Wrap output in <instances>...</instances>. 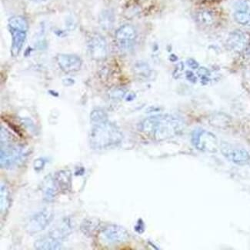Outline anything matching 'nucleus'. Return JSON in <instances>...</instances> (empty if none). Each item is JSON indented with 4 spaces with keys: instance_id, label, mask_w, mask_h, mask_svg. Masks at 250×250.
<instances>
[{
    "instance_id": "obj_19",
    "label": "nucleus",
    "mask_w": 250,
    "mask_h": 250,
    "mask_svg": "<svg viewBox=\"0 0 250 250\" xmlns=\"http://www.w3.org/2000/svg\"><path fill=\"white\" fill-rule=\"evenodd\" d=\"M234 20L239 25L250 28V9H236L233 15Z\"/></svg>"
},
{
    "instance_id": "obj_16",
    "label": "nucleus",
    "mask_w": 250,
    "mask_h": 250,
    "mask_svg": "<svg viewBox=\"0 0 250 250\" xmlns=\"http://www.w3.org/2000/svg\"><path fill=\"white\" fill-rule=\"evenodd\" d=\"M80 229L85 236L90 237L96 236V234L100 229V222H98V219L95 218H88L83 221Z\"/></svg>"
},
{
    "instance_id": "obj_5",
    "label": "nucleus",
    "mask_w": 250,
    "mask_h": 250,
    "mask_svg": "<svg viewBox=\"0 0 250 250\" xmlns=\"http://www.w3.org/2000/svg\"><path fill=\"white\" fill-rule=\"evenodd\" d=\"M192 145L198 150L203 152H215L217 149L218 141L215 135L205 129H195L191 135Z\"/></svg>"
},
{
    "instance_id": "obj_14",
    "label": "nucleus",
    "mask_w": 250,
    "mask_h": 250,
    "mask_svg": "<svg viewBox=\"0 0 250 250\" xmlns=\"http://www.w3.org/2000/svg\"><path fill=\"white\" fill-rule=\"evenodd\" d=\"M55 183L60 192H69L72 188V172L69 169H62L55 173Z\"/></svg>"
},
{
    "instance_id": "obj_6",
    "label": "nucleus",
    "mask_w": 250,
    "mask_h": 250,
    "mask_svg": "<svg viewBox=\"0 0 250 250\" xmlns=\"http://www.w3.org/2000/svg\"><path fill=\"white\" fill-rule=\"evenodd\" d=\"M53 218L54 215L53 212L47 209L36 212L29 218L25 226V230L29 234L37 233L43 231L53 221Z\"/></svg>"
},
{
    "instance_id": "obj_23",
    "label": "nucleus",
    "mask_w": 250,
    "mask_h": 250,
    "mask_svg": "<svg viewBox=\"0 0 250 250\" xmlns=\"http://www.w3.org/2000/svg\"><path fill=\"white\" fill-rule=\"evenodd\" d=\"M135 230L138 232V233L142 234L144 233L145 231V224H144V221L142 219H139L137 224L135 227Z\"/></svg>"
},
{
    "instance_id": "obj_20",
    "label": "nucleus",
    "mask_w": 250,
    "mask_h": 250,
    "mask_svg": "<svg viewBox=\"0 0 250 250\" xmlns=\"http://www.w3.org/2000/svg\"><path fill=\"white\" fill-rule=\"evenodd\" d=\"M196 18V21L199 23L205 25V26H209L215 22V17H214L213 13L207 9H203L201 11L198 12Z\"/></svg>"
},
{
    "instance_id": "obj_13",
    "label": "nucleus",
    "mask_w": 250,
    "mask_h": 250,
    "mask_svg": "<svg viewBox=\"0 0 250 250\" xmlns=\"http://www.w3.org/2000/svg\"><path fill=\"white\" fill-rule=\"evenodd\" d=\"M250 43V37L247 33L240 30L232 32L229 35L227 40L229 49L236 52L241 53L248 47Z\"/></svg>"
},
{
    "instance_id": "obj_21",
    "label": "nucleus",
    "mask_w": 250,
    "mask_h": 250,
    "mask_svg": "<svg viewBox=\"0 0 250 250\" xmlns=\"http://www.w3.org/2000/svg\"><path fill=\"white\" fill-rule=\"evenodd\" d=\"M90 120L92 124H98L108 120V116L105 111L101 109H96L91 113Z\"/></svg>"
},
{
    "instance_id": "obj_1",
    "label": "nucleus",
    "mask_w": 250,
    "mask_h": 250,
    "mask_svg": "<svg viewBox=\"0 0 250 250\" xmlns=\"http://www.w3.org/2000/svg\"><path fill=\"white\" fill-rule=\"evenodd\" d=\"M185 125L181 119L170 114L149 116L140 123L139 130L156 141H163L181 134Z\"/></svg>"
},
{
    "instance_id": "obj_10",
    "label": "nucleus",
    "mask_w": 250,
    "mask_h": 250,
    "mask_svg": "<svg viewBox=\"0 0 250 250\" xmlns=\"http://www.w3.org/2000/svg\"><path fill=\"white\" fill-rule=\"evenodd\" d=\"M88 49L90 57L94 60H103L108 55L106 40L100 34L91 36L88 41Z\"/></svg>"
},
{
    "instance_id": "obj_8",
    "label": "nucleus",
    "mask_w": 250,
    "mask_h": 250,
    "mask_svg": "<svg viewBox=\"0 0 250 250\" xmlns=\"http://www.w3.org/2000/svg\"><path fill=\"white\" fill-rule=\"evenodd\" d=\"M222 153L227 160L236 165L245 166L250 163V155L246 149L223 143L220 146Z\"/></svg>"
},
{
    "instance_id": "obj_2",
    "label": "nucleus",
    "mask_w": 250,
    "mask_h": 250,
    "mask_svg": "<svg viewBox=\"0 0 250 250\" xmlns=\"http://www.w3.org/2000/svg\"><path fill=\"white\" fill-rule=\"evenodd\" d=\"M123 138L120 128L107 120L93 124L89 135V145L92 149L96 150L109 149L118 146Z\"/></svg>"
},
{
    "instance_id": "obj_9",
    "label": "nucleus",
    "mask_w": 250,
    "mask_h": 250,
    "mask_svg": "<svg viewBox=\"0 0 250 250\" xmlns=\"http://www.w3.org/2000/svg\"><path fill=\"white\" fill-rule=\"evenodd\" d=\"M103 239L110 244L122 243L129 239V232L124 227L116 224H107L101 228Z\"/></svg>"
},
{
    "instance_id": "obj_12",
    "label": "nucleus",
    "mask_w": 250,
    "mask_h": 250,
    "mask_svg": "<svg viewBox=\"0 0 250 250\" xmlns=\"http://www.w3.org/2000/svg\"><path fill=\"white\" fill-rule=\"evenodd\" d=\"M57 63L61 70L65 73H75L78 72L82 67V60L77 55L61 54L57 55Z\"/></svg>"
},
{
    "instance_id": "obj_11",
    "label": "nucleus",
    "mask_w": 250,
    "mask_h": 250,
    "mask_svg": "<svg viewBox=\"0 0 250 250\" xmlns=\"http://www.w3.org/2000/svg\"><path fill=\"white\" fill-rule=\"evenodd\" d=\"M115 37L120 48L129 49L136 41L137 32L133 25L125 24L116 30Z\"/></svg>"
},
{
    "instance_id": "obj_17",
    "label": "nucleus",
    "mask_w": 250,
    "mask_h": 250,
    "mask_svg": "<svg viewBox=\"0 0 250 250\" xmlns=\"http://www.w3.org/2000/svg\"><path fill=\"white\" fill-rule=\"evenodd\" d=\"M99 22L102 29L105 31L110 30L113 28L115 22L114 13L112 10H104L102 12L99 18Z\"/></svg>"
},
{
    "instance_id": "obj_3",
    "label": "nucleus",
    "mask_w": 250,
    "mask_h": 250,
    "mask_svg": "<svg viewBox=\"0 0 250 250\" xmlns=\"http://www.w3.org/2000/svg\"><path fill=\"white\" fill-rule=\"evenodd\" d=\"M25 156L22 147L13 144L9 132L1 127L0 164L3 169H12L23 161Z\"/></svg>"
},
{
    "instance_id": "obj_4",
    "label": "nucleus",
    "mask_w": 250,
    "mask_h": 250,
    "mask_svg": "<svg viewBox=\"0 0 250 250\" xmlns=\"http://www.w3.org/2000/svg\"><path fill=\"white\" fill-rule=\"evenodd\" d=\"M9 29L12 35V56L16 57L20 54L25 43L29 24L24 17H13L9 20Z\"/></svg>"
},
{
    "instance_id": "obj_24",
    "label": "nucleus",
    "mask_w": 250,
    "mask_h": 250,
    "mask_svg": "<svg viewBox=\"0 0 250 250\" xmlns=\"http://www.w3.org/2000/svg\"><path fill=\"white\" fill-rule=\"evenodd\" d=\"M188 65H189V66H191V67L193 68V69H196V67L194 66V65H196L197 66V62L195 61V60H188Z\"/></svg>"
},
{
    "instance_id": "obj_18",
    "label": "nucleus",
    "mask_w": 250,
    "mask_h": 250,
    "mask_svg": "<svg viewBox=\"0 0 250 250\" xmlns=\"http://www.w3.org/2000/svg\"><path fill=\"white\" fill-rule=\"evenodd\" d=\"M0 200H1V214L2 216L6 214L10 206V194L7 186L4 183L0 185Z\"/></svg>"
},
{
    "instance_id": "obj_15",
    "label": "nucleus",
    "mask_w": 250,
    "mask_h": 250,
    "mask_svg": "<svg viewBox=\"0 0 250 250\" xmlns=\"http://www.w3.org/2000/svg\"><path fill=\"white\" fill-rule=\"evenodd\" d=\"M42 191L43 198L46 201H53L56 198L60 191L55 183L53 176L49 174L44 178L42 183Z\"/></svg>"
},
{
    "instance_id": "obj_22",
    "label": "nucleus",
    "mask_w": 250,
    "mask_h": 250,
    "mask_svg": "<svg viewBox=\"0 0 250 250\" xmlns=\"http://www.w3.org/2000/svg\"><path fill=\"white\" fill-rule=\"evenodd\" d=\"M45 165V161L43 159H37V160L34 162V169L37 171V172H40V170H42V169H43Z\"/></svg>"
},
{
    "instance_id": "obj_7",
    "label": "nucleus",
    "mask_w": 250,
    "mask_h": 250,
    "mask_svg": "<svg viewBox=\"0 0 250 250\" xmlns=\"http://www.w3.org/2000/svg\"><path fill=\"white\" fill-rule=\"evenodd\" d=\"M65 238L60 229H55L46 236L37 239L35 242L34 247L39 250H60L62 247V239Z\"/></svg>"
},
{
    "instance_id": "obj_25",
    "label": "nucleus",
    "mask_w": 250,
    "mask_h": 250,
    "mask_svg": "<svg viewBox=\"0 0 250 250\" xmlns=\"http://www.w3.org/2000/svg\"><path fill=\"white\" fill-rule=\"evenodd\" d=\"M31 1H33V2H45L46 0H31Z\"/></svg>"
}]
</instances>
